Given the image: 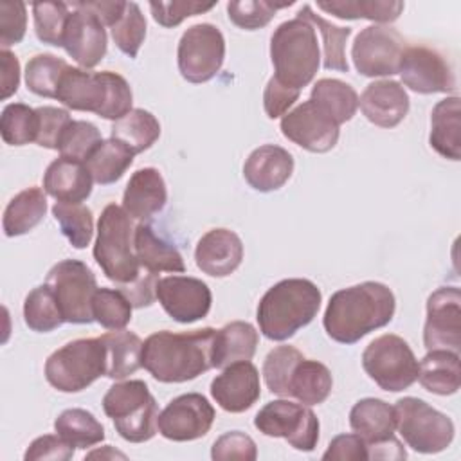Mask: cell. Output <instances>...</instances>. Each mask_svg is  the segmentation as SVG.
Instances as JSON below:
<instances>
[{"instance_id": "d590c367", "label": "cell", "mask_w": 461, "mask_h": 461, "mask_svg": "<svg viewBox=\"0 0 461 461\" xmlns=\"http://www.w3.org/2000/svg\"><path fill=\"white\" fill-rule=\"evenodd\" d=\"M110 137L124 142L135 155L151 148L160 137V122L144 108H131L126 115L113 121Z\"/></svg>"}, {"instance_id": "7402d4cb", "label": "cell", "mask_w": 461, "mask_h": 461, "mask_svg": "<svg viewBox=\"0 0 461 461\" xmlns=\"http://www.w3.org/2000/svg\"><path fill=\"white\" fill-rule=\"evenodd\" d=\"M243 259V243L230 229H211L196 243V267L211 277L230 276Z\"/></svg>"}, {"instance_id": "e0dca14e", "label": "cell", "mask_w": 461, "mask_h": 461, "mask_svg": "<svg viewBox=\"0 0 461 461\" xmlns=\"http://www.w3.org/2000/svg\"><path fill=\"white\" fill-rule=\"evenodd\" d=\"M398 74L403 85L416 94H448L456 90V76L450 65L430 47H405Z\"/></svg>"}, {"instance_id": "2e32d148", "label": "cell", "mask_w": 461, "mask_h": 461, "mask_svg": "<svg viewBox=\"0 0 461 461\" xmlns=\"http://www.w3.org/2000/svg\"><path fill=\"white\" fill-rule=\"evenodd\" d=\"M423 344L430 349H461V292L457 286H441L427 299Z\"/></svg>"}, {"instance_id": "ba28073f", "label": "cell", "mask_w": 461, "mask_h": 461, "mask_svg": "<svg viewBox=\"0 0 461 461\" xmlns=\"http://www.w3.org/2000/svg\"><path fill=\"white\" fill-rule=\"evenodd\" d=\"M99 376H106V348L101 337L70 340L45 362L47 382L61 393H79Z\"/></svg>"}, {"instance_id": "94428289", "label": "cell", "mask_w": 461, "mask_h": 461, "mask_svg": "<svg viewBox=\"0 0 461 461\" xmlns=\"http://www.w3.org/2000/svg\"><path fill=\"white\" fill-rule=\"evenodd\" d=\"M0 59H2V99H9L13 94H16L20 85V61L7 49H2Z\"/></svg>"}, {"instance_id": "4316f807", "label": "cell", "mask_w": 461, "mask_h": 461, "mask_svg": "<svg viewBox=\"0 0 461 461\" xmlns=\"http://www.w3.org/2000/svg\"><path fill=\"white\" fill-rule=\"evenodd\" d=\"M349 425L367 447L394 438V409L380 398H362L349 411Z\"/></svg>"}, {"instance_id": "680465c9", "label": "cell", "mask_w": 461, "mask_h": 461, "mask_svg": "<svg viewBox=\"0 0 461 461\" xmlns=\"http://www.w3.org/2000/svg\"><path fill=\"white\" fill-rule=\"evenodd\" d=\"M157 283H158V274H153L142 268L135 281L128 285H121L117 286V290H121L128 297L133 308H144V306H151L153 301L157 299Z\"/></svg>"}, {"instance_id": "681fc988", "label": "cell", "mask_w": 461, "mask_h": 461, "mask_svg": "<svg viewBox=\"0 0 461 461\" xmlns=\"http://www.w3.org/2000/svg\"><path fill=\"white\" fill-rule=\"evenodd\" d=\"M110 29L119 50L130 58H135L146 38V18L140 7L135 2H126L121 18Z\"/></svg>"}, {"instance_id": "7c38bea8", "label": "cell", "mask_w": 461, "mask_h": 461, "mask_svg": "<svg viewBox=\"0 0 461 461\" xmlns=\"http://www.w3.org/2000/svg\"><path fill=\"white\" fill-rule=\"evenodd\" d=\"M47 285L52 288L61 308L65 322L90 324L92 299L97 290V281L90 267L79 259H63L47 274Z\"/></svg>"}, {"instance_id": "836d02e7", "label": "cell", "mask_w": 461, "mask_h": 461, "mask_svg": "<svg viewBox=\"0 0 461 461\" xmlns=\"http://www.w3.org/2000/svg\"><path fill=\"white\" fill-rule=\"evenodd\" d=\"M106 348V376L122 380L142 367V340L133 331L113 330L101 335Z\"/></svg>"}, {"instance_id": "e575fe53", "label": "cell", "mask_w": 461, "mask_h": 461, "mask_svg": "<svg viewBox=\"0 0 461 461\" xmlns=\"http://www.w3.org/2000/svg\"><path fill=\"white\" fill-rule=\"evenodd\" d=\"M310 101H313L324 113H328L339 126L353 119L358 108V95L355 88L340 79L322 77L312 86Z\"/></svg>"}, {"instance_id": "1f68e13d", "label": "cell", "mask_w": 461, "mask_h": 461, "mask_svg": "<svg viewBox=\"0 0 461 461\" xmlns=\"http://www.w3.org/2000/svg\"><path fill=\"white\" fill-rule=\"evenodd\" d=\"M459 353L430 349L418 364V380L429 393L448 396L459 389Z\"/></svg>"}, {"instance_id": "6125c7cd", "label": "cell", "mask_w": 461, "mask_h": 461, "mask_svg": "<svg viewBox=\"0 0 461 461\" xmlns=\"http://www.w3.org/2000/svg\"><path fill=\"white\" fill-rule=\"evenodd\" d=\"M85 5L94 11L101 22L108 27H112L122 14L126 2H119V0H112V2H104V0H97V2H85Z\"/></svg>"}, {"instance_id": "9f6ffc18", "label": "cell", "mask_w": 461, "mask_h": 461, "mask_svg": "<svg viewBox=\"0 0 461 461\" xmlns=\"http://www.w3.org/2000/svg\"><path fill=\"white\" fill-rule=\"evenodd\" d=\"M74 456V447L68 445L59 434H43L36 438L23 454L25 461H67Z\"/></svg>"}, {"instance_id": "db71d44e", "label": "cell", "mask_w": 461, "mask_h": 461, "mask_svg": "<svg viewBox=\"0 0 461 461\" xmlns=\"http://www.w3.org/2000/svg\"><path fill=\"white\" fill-rule=\"evenodd\" d=\"M27 29V9L20 0L0 2V45L7 49L23 40Z\"/></svg>"}, {"instance_id": "7dc6e473", "label": "cell", "mask_w": 461, "mask_h": 461, "mask_svg": "<svg viewBox=\"0 0 461 461\" xmlns=\"http://www.w3.org/2000/svg\"><path fill=\"white\" fill-rule=\"evenodd\" d=\"M101 140L103 137L95 124L88 121L72 119L59 137L58 151H59V157L63 158L86 162L88 157L94 153V149L101 144Z\"/></svg>"}, {"instance_id": "4dcf8cb0", "label": "cell", "mask_w": 461, "mask_h": 461, "mask_svg": "<svg viewBox=\"0 0 461 461\" xmlns=\"http://www.w3.org/2000/svg\"><path fill=\"white\" fill-rule=\"evenodd\" d=\"M333 387V378L330 369L312 358H301L288 378V398H295L304 405L322 403Z\"/></svg>"}, {"instance_id": "5bb4252c", "label": "cell", "mask_w": 461, "mask_h": 461, "mask_svg": "<svg viewBox=\"0 0 461 461\" xmlns=\"http://www.w3.org/2000/svg\"><path fill=\"white\" fill-rule=\"evenodd\" d=\"M403 50L405 41L396 29L387 25H369L355 36L351 59L362 76H393L398 74Z\"/></svg>"}, {"instance_id": "b9f144b4", "label": "cell", "mask_w": 461, "mask_h": 461, "mask_svg": "<svg viewBox=\"0 0 461 461\" xmlns=\"http://www.w3.org/2000/svg\"><path fill=\"white\" fill-rule=\"evenodd\" d=\"M68 67L70 65L65 59L54 54H49V52L36 54L27 61L25 85L36 95L56 99L58 85Z\"/></svg>"}, {"instance_id": "60d3db41", "label": "cell", "mask_w": 461, "mask_h": 461, "mask_svg": "<svg viewBox=\"0 0 461 461\" xmlns=\"http://www.w3.org/2000/svg\"><path fill=\"white\" fill-rule=\"evenodd\" d=\"M23 321L29 330L38 333L52 331L65 322L58 299L47 283L27 294L23 303Z\"/></svg>"}, {"instance_id": "3957f363", "label": "cell", "mask_w": 461, "mask_h": 461, "mask_svg": "<svg viewBox=\"0 0 461 461\" xmlns=\"http://www.w3.org/2000/svg\"><path fill=\"white\" fill-rule=\"evenodd\" d=\"M321 301L322 294L313 281L283 279L270 286L258 304L259 331L268 340H286L315 319Z\"/></svg>"}, {"instance_id": "f35d334b", "label": "cell", "mask_w": 461, "mask_h": 461, "mask_svg": "<svg viewBox=\"0 0 461 461\" xmlns=\"http://www.w3.org/2000/svg\"><path fill=\"white\" fill-rule=\"evenodd\" d=\"M297 16L310 22L313 29H317L322 36L324 41V68L328 70H339V72H348L349 65L346 59V41L351 36V27H339L322 16H319L310 4H304L299 11Z\"/></svg>"}, {"instance_id": "7bdbcfd3", "label": "cell", "mask_w": 461, "mask_h": 461, "mask_svg": "<svg viewBox=\"0 0 461 461\" xmlns=\"http://www.w3.org/2000/svg\"><path fill=\"white\" fill-rule=\"evenodd\" d=\"M52 214L59 223L61 234L74 249H85L94 236V214L86 205L56 202Z\"/></svg>"}, {"instance_id": "44dd1931", "label": "cell", "mask_w": 461, "mask_h": 461, "mask_svg": "<svg viewBox=\"0 0 461 461\" xmlns=\"http://www.w3.org/2000/svg\"><path fill=\"white\" fill-rule=\"evenodd\" d=\"M211 396L227 412H245L261 396L259 371L250 360L234 362L211 382Z\"/></svg>"}, {"instance_id": "d6a6232c", "label": "cell", "mask_w": 461, "mask_h": 461, "mask_svg": "<svg viewBox=\"0 0 461 461\" xmlns=\"http://www.w3.org/2000/svg\"><path fill=\"white\" fill-rule=\"evenodd\" d=\"M47 212V198L43 189L40 187H27L14 194L2 218L4 234L7 238L22 236L32 230Z\"/></svg>"}, {"instance_id": "7a4b0ae2", "label": "cell", "mask_w": 461, "mask_h": 461, "mask_svg": "<svg viewBox=\"0 0 461 461\" xmlns=\"http://www.w3.org/2000/svg\"><path fill=\"white\" fill-rule=\"evenodd\" d=\"M214 335V328L182 333L162 330L151 333L142 342V367L164 384L194 380L212 367Z\"/></svg>"}, {"instance_id": "d6986e66", "label": "cell", "mask_w": 461, "mask_h": 461, "mask_svg": "<svg viewBox=\"0 0 461 461\" xmlns=\"http://www.w3.org/2000/svg\"><path fill=\"white\" fill-rule=\"evenodd\" d=\"M281 131L288 140L312 153H326L339 140V124L310 99L283 115Z\"/></svg>"}, {"instance_id": "9a60e30c", "label": "cell", "mask_w": 461, "mask_h": 461, "mask_svg": "<svg viewBox=\"0 0 461 461\" xmlns=\"http://www.w3.org/2000/svg\"><path fill=\"white\" fill-rule=\"evenodd\" d=\"M216 418L214 407L203 394L187 393L173 398L157 418V430L171 441L203 438Z\"/></svg>"}, {"instance_id": "603a6c76", "label": "cell", "mask_w": 461, "mask_h": 461, "mask_svg": "<svg viewBox=\"0 0 461 461\" xmlns=\"http://www.w3.org/2000/svg\"><path fill=\"white\" fill-rule=\"evenodd\" d=\"M358 104L366 119L375 126L394 128L409 112V95L402 83L394 79H378L366 86Z\"/></svg>"}, {"instance_id": "816d5d0a", "label": "cell", "mask_w": 461, "mask_h": 461, "mask_svg": "<svg viewBox=\"0 0 461 461\" xmlns=\"http://www.w3.org/2000/svg\"><path fill=\"white\" fill-rule=\"evenodd\" d=\"M216 4H202V2H185V0H173V2H149V9L153 20L162 27H176L189 16H196L207 13Z\"/></svg>"}, {"instance_id": "f5cc1de1", "label": "cell", "mask_w": 461, "mask_h": 461, "mask_svg": "<svg viewBox=\"0 0 461 461\" xmlns=\"http://www.w3.org/2000/svg\"><path fill=\"white\" fill-rule=\"evenodd\" d=\"M211 457L214 461H229V459L254 461L258 457V448L254 439L249 434L241 430H230L214 441Z\"/></svg>"}, {"instance_id": "f1b7e54d", "label": "cell", "mask_w": 461, "mask_h": 461, "mask_svg": "<svg viewBox=\"0 0 461 461\" xmlns=\"http://www.w3.org/2000/svg\"><path fill=\"white\" fill-rule=\"evenodd\" d=\"M133 249L142 268L158 272H184V258L176 247L158 236L149 223H139L133 230Z\"/></svg>"}, {"instance_id": "83f0119b", "label": "cell", "mask_w": 461, "mask_h": 461, "mask_svg": "<svg viewBox=\"0 0 461 461\" xmlns=\"http://www.w3.org/2000/svg\"><path fill=\"white\" fill-rule=\"evenodd\" d=\"M430 148L445 158H461V99H441L430 113Z\"/></svg>"}, {"instance_id": "8992f818", "label": "cell", "mask_w": 461, "mask_h": 461, "mask_svg": "<svg viewBox=\"0 0 461 461\" xmlns=\"http://www.w3.org/2000/svg\"><path fill=\"white\" fill-rule=\"evenodd\" d=\"M131 216L115 203H108L97 221L94 259L103 274L117 286L135 281L142 270L133 249Z\"/></svg>"}, {"instance_id": "8fae6325", "label": "cell", "mask_w": 461, "mask_h": 461, "mask_svg": "<svg viewBox=\"0 0 461 461\" xmlns=\"http://www.w3.org/2000/svg\"><path fill=\"white\" fill-rule=\"evenodd\" d=\"M254 427L270 438H283L301 452H312L319 443V418L304 405L290 400H274L259 409Z\"/></svg>"}, {"instance_id": "91938a15", "label": "cell", "mask_w": 461, "mask_h": 461, "mask_svg": "<svg viewBox=\"0 0 461 461\" xmlns=\"http://www.w3.org/2000/svg\"><path fill=\"white\" fill-rule=\"evenodd\" d=\"M322 459L362 461L367 459V445L358 434H339L330 441Z\"/></svg>"}, {"instance_id": "f907efd6", "label": "cell", "mask_w": 461, "mask_h": 461, "mask_svg": "<svg viewBox=\"0 0 461 461\" xmlns=\"http://www.w3.org/2000/svg\"><path fill=\"white\" fill-rule=\"evenodd\" d=\"M294 2H267V0H234L227 4L229 20L245 31H256L265 25L276 16L277 9L290 7Z\"/></svg>"}, {"instance_id": "f6af8a7d", "label": "cell", "mask_w": 461, "mask_h": 461, "mask_svg": "<svg viewBox=\"0 0 461 461\" xmlns=\"http://www.w3.org/2000/svg\"><path fill=\"white\" fill-rule=\"evenodd\" d=\"M131 303L117 288H97L92 299V315L106 330H124L131 321Z\"/></svg>"}, {"instance_id": "bcb514c9", "label": "cell", "mask_w": 461, "mask_h": 461, "mask_svg": "<svg viewBox=\"0 0 461 461\" xmlns=\"http://www.w3.org/2000/svg\"><path fill=\"white\" fill-rule=\"evenodd\" d=\"M34 31L41 43L63 47V36L70 16V4L65 2H34Z\"/></svg>"}, {"instance_id": "4fadbf2b", "label": "cell", "mask_w": 461, "mask_h": 461, "mask_svg": "<svg viewBox=\"0 0 461 461\" xmlns=\"http://www.w3.org/2000/svg\"><path fill=\"white\" fill-rule=\"evenodd\" d=\"M225 59V38L212 23L191 25L178 41L176 61L182 77L189 83L212 79Z\"/></svg>"}, {"instance_id": "ee69618b", "label": "cell", "mask_w": 461, "mask_h": 461, "mask_svg": "<svg viewBox=\"0 0 461 461\" xmlns=\"http://www.w3.org/2000/svg\"><path fill=\"white\" fill-rule=\"evenodd\" d=\"M0 133L9 146H25L36 142L38 137V113L23 103H11L2 110Z\"/></svg>"}, {"instance_id": "6da1fadb", "label": "cell", "mask_w": 461, "mask_h": 461, "mask_svg": "<svg viewBox=\"0 0 461 461\" xmlns=\"http://www.w3.org/2000/svg\"><path fill=\"white\" fill-rule=\"evenodd\" d=\"M396 299L391 288L378 281H364L337 290L326 306L322 324L330 339L355 344L367 333L393 321Z\"/></svg>"}, {"instance_id": "ac0fdd59", "label": "cell", "mask_w": 461, "mask_h": 461, "mask_svg": "<svg viewBox=\"0 0 461 461\" xmlns=\"http://www.w3.org/2000/svg\"><path fill=\"white\" fill-rule=\"evenodd\" d=\"M70 7L63 49L81 68H94L104 58L108 47L104 23L85 2H72Z\"/></svg>"}, {"instance_id": "be15d7a7", "label": "cell", "mask_w": 461, "mask_h": 461, "mask_svg": "<svg viewBox=\"0 0 461 461\" xmlns=\"http://www.w3.org/2000/svg\"><path fill=\"white\" fill-rule=\"evenodd\" d=\"M86 457L88 459H94V457H110V459H113V457H121V459H124L126 456L122 454V452H117V450H113L110 445H106V447H103V448H99V450H94V452H90V454H86Z\"/></svg>"}, {"instance_id": "d4e9b609", "label": "cell", "mask_w": 461, "mask_h": 461, "mask_svg": "<svg viewBox=\"0 0 461 461\" xmlns=\"http://www.w3.org/2000/svg\"><path fill=\"white\" fill-rule=\"evenodd\" d=\"M167 202V187L157 167L137 169L124 189L122 209L131 220H148L160 212Z\"/></svg>"}, {"instance_id": "ffe728a7", "label": "cell", "mask_w": 461, "mask_h": 461, "mask_svg": "<svg viewBox=\"0 0 461 461\" xmlns=\"http://www.w3.org/2000/svg\"><path fill=\"white\" fill-rule=\"evenodd\" d=\"M157 299L176 322L191 324L203 319L212 303L211 288L191 276H167L157 283Z\"/></svg>"}, {"instance_id": "6f0895ef", "label": "cell", "mask_w": 461, "mask_h": 461, "mask_svg": "<svg viewBox=\"0 0 461 461\" xmlns=\"http://www.w3.org/2000/svg\"><path fill=\"white\" fill-rule=\"evenodd\" d=\"M301 95V90H295V88H290V86H285L283 83H279L274 76L268 79L267 86H265V92H263V108H265V113L270 117V119H277V117H283L288 108L299 99Z\"/></svg>"}, {"instance_id": "11a10c76", "label": "cell", "mask_w": 461, "mask_h": 461, "mask_svg": "<svg viewBox=\"0 0 461 461\" xmlns=\"http://www.w3.org/2000/svg\"><path fill=\"white\" fill-rule=\"evenodd\" d=\"M38 113V137L36 144L47 149H58L59 137L67 124L72 121L65 108L56 106H40Z\"/></svg>"}, {"instance_id": "277c9868", "label": "cell", "mask_w": 461, "mask_h": 461, "mask_svg": "<svg viewBox=\"0 0 461 461\" xmlns=\"http://www.w3.org/2000/svg\"><path fill=\"white\" fill-rule=\"evenodd\" d=\"M56 99L67 108L117 121L131 110L133 94L128 81L117 72L68 67L58 85Z\"/></svg>"}, {"instance_id": "f546056e", "label": "cell", "mask_w": 461, "mask_h": 461, "mask_svg": "<svg viewBox=\"0 0 461 461\" xmlns=\"http://www.w3.org/2000/svg\"><path fill=\"white\" fill-rule=\"evenodd\" d=\"M258 331L250 322L232 321L216 330L212 342V367L223 369L240 360H250L258 348Z\"/></svg>"}, {"instance_id": "c3c4849f", "label": "cell", "mask_w": 461, "mask_h": 461, "mask_svg": "<svg viewBox=\"0 0 461 461\" xmlns=\"http://www.w3.org/2000/svg\"><path fill=\"white\" fill-rule=\"evenodd\" d=\"M304 355L294 346H277L265 357L263 378L272 394L288 398V378Z\"/></svg>"}, {"instance_id": "74e56055", "label": "cell", "mask_w": 461, "mask_h": 461, "mask_svg": "<svg viewBox=\"0 0 461 461\" xmlns=\"http://www.w3.org/2000/svg\"><path fill=\"white\" fill-rule=\"evenodd\" d=\"M317 7L342 20H371L378 23H391L398 20L403 11V2L384 0H330L317 2Z\"/></svg>"}, {"instance_id": "52a82bcc", "label": "cell", "mask_w": 461, "mask_h": 461, "mask_svg": "<svg viewBox=\"0 0 461 461\" xmlns=\"http://www.w3.org/2000/svg\"><path fill=\"white\" fill-rule=\"evenodd\" d=\"M103 411L130 443H144L157 434L158 407L142 380L113 384L103 396Z\"/></svg>"}, {"instance_id": "5b68a950", "label": "cell", "mask_w": 461, "mask_h": 461, "mask_svg": "<svg viewBox=\"0 0 461 461\" xmlns=\"http://www.w3.org/2000/svg\"><path fill=\"white\" fill-rule=\"evenodd\" d=\"M270 59L279 83L295 90L308 86L321 65L313 25L299 16L279 23L270 38Z\"/></svg>"}, {"instance_id": "ab89813d", "label": "cell", "mask_w": 461, "mask_h": 461, "mask_svg": "<svg viewBox=\"0 0 461 461\" xmlns=\"http://www.w3.org/2000/svg\"><path fill=\"white\" fill-rule=\"evenodd\" d=\"M54 430L74 448H90L104 439V427L85 409H67L56 421Z\"/></svg>"}, {"instance_id": "30bf717a", "label": "cell", "mask_w": 461, "mask_h": 461, "mask_svg": "<svg viewBox=\"0 0 461 461\" xmlns=\"http://www.w3.org/2000/svg\"><path fill=\"white\" fill-rule=\"evenodd\" d=\"M362 367L384 391L398 393L418 380V360L411 346L394 333L376 337L362 353Z\"/></svg>"}, {"instance_id": "484cf974", "label": "cell", "mask_w": 461, "mask_h": 461, "mask_svg": "<svg viewBox=\"0 0 461 461\" xmlns=\"http://www.w3.org/2000/svg\"><path fill=\"white\" fill-rule=\"evenodd\" d=\"M94 178L85 162L56 158L43 175V191L58 202L81 203L92 193Z\"/></svg>"}, {"instance_id": "8d00e7d4", "label": "cell", "mask_w": 461, "mask_h": 461, "mask_svg": "<svg viewBox=\"0 0 461 461\" xmlns=\"http://www.w3.org/2000/svg\"><path fill=\"white\" fill-rule=\"evenodd\" d=\"M133 157L135 153L124 142L110 137L101 140V144L94 149L85 164L94 182L108 185L117 182L126 173L133 162Z\"/></svg>"}, {"instance_id": "cb8c5ba5", "label": "cell", "mask_w": 461, "mask_h": 461, "mask_svg": "<svg viewBox=\"0 0 461 461\" xmlns=\"http://www.w3.org/2000/svg\"><path fill=\"white\" fill-rule=\"evenodd\" d=\"M294 173V157L288 149L277 144L256 148L243 164L247 184L261 193H270L283 187Z\"/></svg>"}, {"instance_id": "9c48e42d", "label": "cell", "mask_w": 461, "mask_h": 461, "mask_svg": "<svg viewBox=\"0 0 461 461\" xmlns=\"http://www.w3.org/2000/svg\"><path fill=\"white\" fill-rule=\"evenodd\" d=\"M393 409L396 429L412 450L420 454H438L452 443L456 432L452 420L425 400L403 396Z\"/></svg>"}]
</instances>
